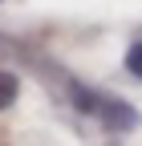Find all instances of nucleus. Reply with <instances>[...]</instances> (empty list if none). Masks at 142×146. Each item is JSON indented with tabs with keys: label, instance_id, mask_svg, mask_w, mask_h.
<instances>
[{
	"label": "nucleus",
	"instance_id": "obj_4",
	"mask_svg": "<svg viewBox=\"0 0 142 146\" xmlns=\"http://www.w3.org/2000/svg\"><path fill=\"white\" fill-rule=\"evenodd\" d=\"M12 98H16V77L12 73H0V110L12 106Z\"/></svg>",
	"mask_w": 142,
	"mask_h": 146
},
{
	"label": "nucleus",
	"instance_id": "obj_2",
	"mask_svg": "<svg viewBox=\"0 0 142 146\" xmlns=\"http://www.w3.org/2000/svg\"><path fill=\"white\" fill-rule=\"evenodd\" d=\"M69 98H73V110H77V114L98 118V110H102V98H106V94H98V89H90V85H73V89H69Z\"/></svg>",
	"mask_w": 142,
	"mask_h": 146
},
{
	"label": "nucleus",
	"instance_id": "obj_3",
	"mask_svg": "<svg viewBox=\"0 0 142 146\" xmlns=\"http://www.w3.org/2000/svg\"><path fill=\"white\" fill-rule=\"evenodd\" d=\"M126 69H130L134 77L142 81V41H134V45L126 49Z\"/></svg>",
	"mask_w": 142,
	"mask_h": 146
},
{
	"label": "nucleus",
	"instance_id": "obj_1",
	"mask_svg": "<svg viewBox=\"0 0 142 146\" xmlns=\"http://www.w3.org/2000/svg\"><path fill=\"white\" fill-rule=\"evenodd\" d=\"M98 118H102V126L110 134H126V130H138V110L130 106V102H118V98H102V110H98Z\"/></svg>",
	"mask_w": 142,
	"mask_h": 146
}]
</instances>
